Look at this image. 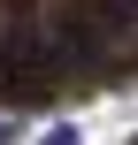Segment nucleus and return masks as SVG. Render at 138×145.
<instances>
[{
	"label": "nucleus",
	"mask_w": 138,
	"mask_h": 145,
	"mask_svg": "<svg viewBox=\"0 0 138 145\" xmlns=\"http://www.w3.org/2000/svg\"><path fill=\"white\" fill-rule=\"evenodd\" d=\"M38 145H85V138H77L69 122H54V130H46V138H38Z\"/></svg>",
	"instance_id": "obj_1"
}]
</instances>
